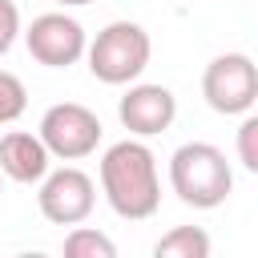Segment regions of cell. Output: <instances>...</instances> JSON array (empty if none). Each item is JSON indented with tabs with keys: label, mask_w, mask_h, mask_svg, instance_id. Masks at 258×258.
<instances>
[{
	"label": "cell",
	"mask_w": 258,
	"mask_h": 258,
	"mask_svg": "<svg viewBox=\"0 0 258 258\" xmlns=\"http://www.w3.org/2000/svg\"><path fill=\"white\" fill-rule=\"evenodd\" d=\"M101 194L125 222H145L161 206V173L145 137H125L101 153Z\"/></svg>",
	"instance_id": "6da1fadb"
},
{
	"label": "cell",
	"mask_w": 258,
	"mask_h": 258,
	"mask_svg": "<svg viewBox=\"0 0 258 258\" xmlns=\"http://www.w3.org/2000/svg\"><path fill=\"white\" fill-rule=\"evenodd\" d=\"M169 189L189 210H218L234 194V169L210 141H185L169 157Z\"/></svg>",
	"instance_id": "7a4b0ae2"
},
{
	"label": "cell",
	"mask_w": 258,
	"mask_h": 258,
	"mask_svg": "<svg viewBox=\"0 0 258 258\" xmlns=\"http://www.w3.org/2000/svg\"><path fill=\"white\" fill-rule=\"evenodd\" d=\"M153 56V40L137 20H113L105 24L89 44H85V60L89 73L101 85H129L149 69Z\"/></svg>",
	"instance_id": "3957f363"
},
{
	"label": "cell",
	"mask_w": 258,
	"mask_h": 258,
	"mask_svg": "<svg viewBox=\"0 0 258 258\" xmlns=\"http://www.w3.org/2000/svg\"><path fill=\"white\" fill-rule=\"evenodd\" d=\"M36 133H40L44 149L52 153V161H81V157L97 153L105 129H101V117L89 105H81V101H56V105L44 109Z\"/></svg>",
	"instance_id": "277c9868"
},
{
	"label": "cell",
	"mask_w": 258,
	"mask_h": 258,
	"mask_svg": "<svg viewBox=\"0 0 258 258\" xmlns=\"http://www.w3.org/2000/svg\"><path fill=\"white\" fill-rule=\"evenodd\" d=\"M202 97L222 117H242L258 101V64L246 52H222L202 73Z\"/></svg>",
	"instance_id": "5b68a950"
},
{
	"label": "cell",
	"mask_w": 258,
	"mask_h": 258,
	"mask_svg": "<svg viewBox=\"0 0 258 258\" xmlns=\"http://www.w3.org/2000/svg\"><path fill=\"white\" fill-rule=\"evenodd\" d=\"M20 36L28 44V56L36 64H44V69L77 64L85 56V44H89L81 20L69 16V12H40V16H32L28 28H20Z\"/></svg>",
	"instance_id": "8992f818"
},
{
	"label": "cell",
	"mask_w": 258,
	"mask_h": 258,
	"mask_svg": "<svg viewBox=\"0 0 258 258\" xmlns=\"http://www.w3.org/2000/svg\"><path fill=\"white\" fill-rule=\"evenodd\" d=\"M36 206L40 214L52 222V226H77L93 214L97 206V181L77 169V165H60V169H48L40 177V194H36Z\"/></svg>",
	"instance_id": "52a82bcc"
},
{
	"label": "cell",
	"mask_w": 258,
	"mask_h": 258,
	"mask_svg": "<svg viewBox=\"0 0 258 258\" xmlns=\"http://www.w3.org/2000/svg\"><path fill=\"white\" fill-rule=\"evenodd\" d=\"M117 117L129 129V137H157L173 125L177 117V97L165 85H149V81H129L125 97L117 101Z\"/></svg>",
	"instance_id": "ba28073f"
},
{
	"label": "cell",
	"mask_w": 258,
	"mask_h": 258,
	"mask_svg": "<svg viewBox=\"0 0 258 258\" xmlns=\"http://www.w3.org/2000/svg\"><path fill=\"white\" fill-rule=\"evenodd\" d=\"M48 169H52V153L44 149L40 133L8 129V133L0 137V173H4L8 181L32 185V181H40Z\"/></svg>",
	"instance_id": "9c48e42d"
},
{
	"label": "cell",
	"mask_w": 258,
	"mask_h": 258,
	"mask_svg": "<svg viewBox=\"0 0 258 258\" xmlns=\"http://www.w3.org/2000/svg\"><path fill=\"white\" fill-rule=\"evenodd\" d=\"M157 258H210V234L202 226H173L153 246Z\"/></svg>",
	"instance_id": "30bf717a"
},
{
	"label": "cell",
	"mask_w": 258,
	"mask_h": 258,
	"mask_svg": "<svg viewBox=\"0 0 258 258\" xmlns=\"http://www.w3.org/2000/svg\"><path fill=\"white\" fill-rule=\"evenodd\" d=\"M60 250H64L69 258H117L113 238H109V234H101V230H93V226H81V222L64 234Z\"/></svg>",
	"instance_id": "8fae6325"
},
{
	"label": "cell",
	"mask_w": 258,
	"mask_h": 258,
	"mask_svg": "<svg viewBox=\"0 0 258 258\" xmlns=\"http://www.w3.org/2000/svg\"><path fill=\"white\" fill-rule=\"evenodd\" d=\"M24 109H28V89H24V81H20L16 73L0 69V125L20 121Z\"/></svg>",
	"instance_id": "7c38bea8"
},
{
	"label": "cell",
	"mask_w": 258,
	"mask_h": 258,
	"mask_svg": "<svg viewBox=\"0 0 258 258\" xmlns=\"http://www.w3.org/2000/svg\"><path fill=\"white\" fill-rule=\"evenodd\" d=\"M238 161L246 173H258V117L254 113H242V125H238Z\"/></svg>",
	"instance_id": "4fadbf2b"
},
{
	"label": "cell",
	"mask_w": 258,
	"mask_h": 258,
	"mask_svg": "<svg viewBox=\"0 0 258 258\" xmlns=\"http://www.w3.org/2000/svg\"><path fill=\"white\" fill-rule=\"evenodd\" d=\"M16 36H20V8L16 0H0V56L16 44Z\"/></svg>",
	"instance_id": "5bb4252c"
},
{
	"label": "cell",
	"mask_w": 258,
	"mask_h": 258,
	"mask_svg": "<svg viewBox=\"0 0 258 258\" xmlns=\"http://www.w3.org/2000/svg\"><path fill=\"white\" fill-rule=\"evenodd\" d=\"M52 4H60V8H85V4H93V0H52Z\"/></svg>",
	"instance_id": "9a60e30c"
},
{
	"label": "cell",
	"mask_w": 258,
	"mask_h": 258,
	"mask_svg": "<svg viewBox=\"0 0 258 258\" xmlns=\"http://www.w3.org/2000/svg\"><path fill=\"white\" fill-rule=\"evenodd\" d=\"M0 194H4V173H0Z\"/></svg>",
	"instance_id": "2e32d148"
}]
</instances>
